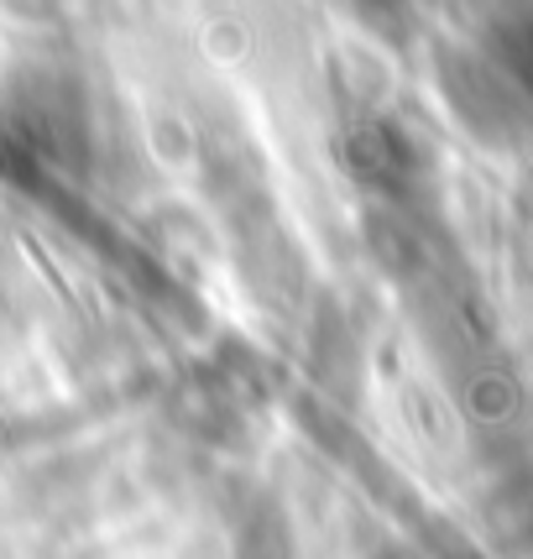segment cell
Masks as SVG:
<instances>
[{"instance_id": "6da1fadb", "label": "cell", "mask_w": 533, "mask_h": 559, "mask_svg": "<svg viewBox=\"0 0 533 559\" xmlns=\"http://www.w3.org/2000/svg\"><path fill=\"white\" fill-rule=\"evenodd\" d=\"M439 84H445L450 110L482 142H512L529 126V99L502 73V63H486V58H471V52H450L439 63Z\"/></svg>"}, {"instance_id": "7a4b0ae2", "label": "cell", "mask_w": 533, "mask_h": 559, "mask_svg": "<svg viewBox=\"0 0 533 559\" xmlns=\"http://www.w3.org/2000/svg\"><path fill=\"white\" fill-rule=\"evenodd\" d=\"M340 157H345L351 178H362V183L382 189V194H403V189L413 183V173H418V146L408 142L403 126L382 121V116L351 126Z\"/></svg>"}, {"instance_id": "3957f363", "label": "cell", "mask_w": 533, "mask_h": 559, "mask_svg": "<svg viewBox=\"0 0 533 559\" xmlns=\"http://www.w3.org/2000/svg\"><path fill=\"white\" fill-rule=\"evenodd\" d=\"M16 16H52V11H63V0H5Z\"/></svg>"}]
</instances>
